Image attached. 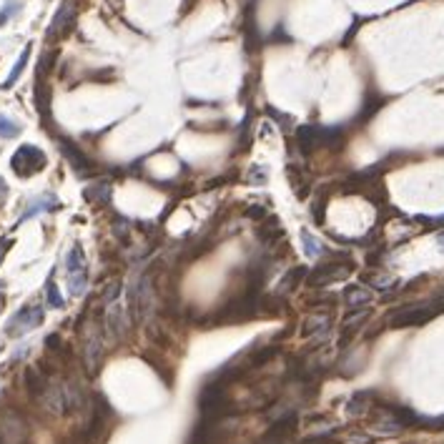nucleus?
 Segmentation results:
<instances>
[{"label":"nucleus","mask_w":444,"mask_h":444,"mask_svg":"<svg viewBox=\"0 0 444 444\" xmlns=\"http://www.w3.org/2000/svg\"><path fill=\"white\" fill-rule=\"evenodd\" d=\"M299 430V414L296 409H286L284 414L271 419L269 430H266V439L271 442H286L289 437H294Z\"/></svg>","instance_id":"1a4fd4ad"},{"label":"nucleus","mask_w":444,"mask_h":444,"mask_svg":"<svg viewBox=\"0 0 444 444\" xmlns=\"http://www.w3.org/2000/svg\"><path fill=\"white\" fill-rule=\"evenodd\" d=\"M60 151H63V156L68 159V163H71V168H73L75 174L80 176V178H88V176H95V163L91 159H88L86 153L80 151L78 146H75L73 141H60Z\"/></svg>","instance_id":"9d476101"},{"label":"nucleus","mask_w":444,"mask_h":444,"mask_svg":"<svg viewBox=\"0 0 444 444\" xmlns=\"http://www.w3.org/2000/svg\"><path fill=\"white\" fill-rule=\"evenodd\" d=\"M417 427H424V430H432V432H444V417H419V424Z\"/></svg>","instance_id":"393cba45"},{"label":"nucleus","mask_w":444,"mask_h":444,"mask_svg":"<svg viewBox=\"0 0 444 444\" xmlns=\"http://www.w3.org/2000/svg\"><path fill=\"white\" fill-rule=\"evenodd\" d=\"M0 439L5 444H28V419L15 407H0Z\"/></svg>","instance_id":"20e7f679"},{"label":"nucleus","mask_w":444,"mask_h":444,"mask_svg":"<svg viewBox=\"0 0 444 444\" xmlns=\"http://www.w3.org/2000/svg\"><path fill=\"white\" fill-rule=\"evenodd\" d=\"M45 301H48V306L51 309H63L66 306V301H63V296H60L58 292V284H56V277H48V281H45Z\"/></svg>","instance_id":"412c9836"},{"label":"nucleus","mask_w":444,"mask_h":444,"mask_svg":"<svg viewBox=\"0 0 444 444\" xmlns=\"http://www.w3.org/2000/svg\"><path fill=\"white\" fill-rule=\"evenodd\" d=\"M5 198H8V183L0 178V204H5Z\"/></svg>","instance_id":"c85d7f7f"},{"label":"nucleus","mask_w":444,"mask_h":444,"mask_svg":"<svg viewBox=\"0 0 444 444\" xmlns=\"http://www.w3.org/2000/svg\"><path fill=\"white\" fill-rule=\"evenodd\" d=\"M256 233H259V239H261L264 244H269V246H274V241L284 239V229L279 226L277 219H271V224L269 221H261V226L256 229Z\"/></svg>","instance_id":"a211bd4d"},{"label":"nucleus","mask_w":444,"mask_h":444,"mask_svg":"<svg viewBox=\"0 0 444 444\" xmlns=\"http://www.w3.org/2000/svg\"><path fill=\"white\" fill-rule=\"evenodd\" d=\"M28 56H30V48H25V51H23V56H21V60H18V63H15V68H13V73L8 75V80L5 83H3V86L5 88H10L15 83V78H18V75L23 73V68H25V60H28Z\"/></svg>","instance_id":"b1692460"},{"label":"nucleus","mask_w":444,"mask_h":444,"mask_svg":"<svg viewBox=\"0 0 444 444\" xmlns=\"http://www.w3.org/2000/svg\"><path fill=\"white\" fill-rule=\"evenodd\" d=\"M88 271V259L83 254V246L73 244L71 251L66 254V274L68 277H75V274H86Z\"/></svg>","instance_id":"2eb2a0df"},{"label":"nucleus","mask_w":444,"mask_h":444,"mask_svg":"<svg viewBox=\"0 0 444 444\" xmlns=\"http://www.w3.org/2000/svg\"><path fill=\"white\" fill-rule=\"evenodd\" d=\"M439 314L437 306L432 304H412V306H401L397 312L389 314V327L392 329H409V327H424L430 324L434 316Z\"/></svg>","instance_id":"39448f33"},{"label":"nucleus","mask_w":444,"mask_h":444,"mask_svg":"<svg viewBox=\"0 0 444 444\" xmlns=\"http://www.w3.org/2000/svg\"><path fill=\"white\" fill-rule=\"evenodd\" d=\"M286 176H289V183L299 198L309 196V176L304 174L301 163H286Z\"/></svg>","instance_id":"4468645a"},{"label":"nucleus","mask_w":444,"mask_h":444,"mask_svg":"<svg viewBox=\"0 0 444 444\" xmlns=\"http://www.w3.org/2000/svg\"><path fill=\"white\" fill-rule=\"evenodd\" d=\"M48 382H51V377L43 374L40 366H25V371H23V386H25V392H28L33 399H38V397L45 392Z\"/></svg>","instance_id":"f8f14e48"},{"label":"nucleus","mask_w":444,"mask_h":444,"mask_svg":"<svg viewBox=\"0 0 444 444\" xmlns=\"http://www.w3.org/2000/svg\"><path fill=\"white\" fill-rule=\"evenodd\" d=\"M351 271H354V261H351L349 256H331L329 261L316 264V266L306 274L304 284L309 286V289H324V286L334 284V281L347 279Z\"/></svg>","instance_id":"f03ea898"},{"label":"nucleus","mask_w":444,"mask_h":444,"mask_svg":"<svg viewBox=\"0 0 444 444\" xmlns=\"http://www.w3.org/2000/svg\"><path fill=\"white\" fill-rule=\"evenodd\" d=\"M306 274H309V269H306V266H292V269L284 274V279L279 281V294H281V296L292 294L299 284H304Z\"/></svg>","instance_id":"dca6fc26"},{"label":"nucleus","mask_w":444,"mask_h":444,"mask_svg":"<svg viewBox=\"0 0 444 444\" xmlns=\"http://www.w3.org/2000/svg\"><path fill=\"white\" fill-rule=\"evenodd\" d=\"M103 316L98 309V319L88 324V331L83 334V366L88 374H98L103 364V354H106V334H103Z\"/></svg>","instance_id":"7ed1b4c3"},{"label":"nucleus","mask_w":444,"mask_h":444,"mask_svg":"<svg viewBox=\"0 0 444 444\" xmlns=\"http://www.w3.org/2000/svg\"><path fill=\"white\" fill-rule=\"evenodd\" d=\"M331 327H334V321H331V314L329 312L312 314V316H306L304 324H301V339L312 342V347L316 349V347L329 342Z\"/></svg>","instance_id":"6e6552de"},{"label":"nucleus","mask_w":444,"mask_h":444,"mask_svg":"<svg viewBox=\"0 0 444 444\" xmlns=\"http://www.w3.org/2000/svg\"><path fill=\"white\" fill-rule=\"evenodd\" d=\"M324 211H327V204H324V198H319L316 204L312 206V213H314V221L319 226H324Z\"/></svg>","instance_id":"bb28decb"},{"label":"nucleus","mask_w":444,"mask_h":444,"mask_svg":"<svg viewBox=\"0 0 444 444\" xmlns=\"http://www.w3.org/2000/svg\"><path fill=\"white\" fill-rule=\"evenodd\" d=\"M10 246H13V241H10V239H3V241H0V264H3L5 254L10 251Z\"/></svg>","instance_id":"cd10ccee"},{"label":"nucleus","mask_w":444,"mask_h":444,"mask_svg":"<svg viewBox=\"0 0 444 444\" xmlns=\"http://www.w3.org/2000/svg\"><path fill=\"white\" fill-rule=\"evenodd\" d=\"M342 299L347 309H369L374 294H371V289H366L362 284H347L342 292Z\"/></svg>","instance_id":"9b49d317"},{"label":"nucleus","mask_w":444,"mask_h":444,"mask_svg":"<svg viewBox=\"0 0 444 444\" xmlns=\"http://www.w3.org/2000/svg\"><path fill=\"white\" fill-rule=\"evenodd\" d=\"M43 316H45V312H43V306H40V304L21 306V309L10 316V321H8L5 336L15 339V336L28 334V331H33V329H38L40 324H43Z\"/></svg>","instance_id":"423d86ee"},{"label":"nucleus","mask_w":444,"mask_h":444,"mask_svg":"<svg viewBox=\"0 0 444 444\" xmlns=\"http://www.w3.org/2000/svg\"><path fill=\"white\" fill-rule=\"evenodd\" d=\"M60 209V201L53 194H45V196L36 198L33 204L25 209V211L21 213V219H18V226L25 224L28 219H33V216H38V213H48V211H58Z\"/></svg>","instance_id":"ddd939ff"},{"label":"nucleus","mask_w":444,"mask_h":444,"mask_svg":"<svg viewBox=\"0 0 444 444\" xmlns=\"http://www.w3.org/2000/svg\"><path fill=\"white\" fill-rule=\"evenodd\" d=\"M266 168L264 166H251L248 168V183H256V186H261L264 181H266Z\"/></svg>","instance_id":"a878e982"},{"label":"nucleus","mask_w":444,"mask_h":444,"mask_svg":"<svg viewBox=\"0 0 444 444\" xmlns=\"http://www.w3.org/2000/svg\"><path fill=\"white\" fill-rule=\"evenodd\" d=\"M437 241H439V248H442V251H444V231L437 236Z\"/></svg>","instance_id":"c756f323"},{"label":"nucleus","mask_w":444,"mask_h":444,"mask_svg":"<svg viewBox=\"0 0 444 444\" xmlns=\"http://www.w3.org/2000/svg\"><path fill=\"white\" fill-rule=\"evenodd\" d=\"M3 304H5V296H3V289H0V312H3Z\"/></svg>","instance_id":"7c9ffc66"},{"label":"nucleus","mask_w":444,"mask_h":444,"mask_svg":"<svg viewBox=\"0 0 444 444\" xmlns=\"http://www.w3.org/2000/svg\"><path fill=\"white\" fill-rule=\"evenodd\" d=\"M36 401L53 417L75 414V412H80L88 404L83 386L75 379L68 377H53L48 382V386H45V392Z\"/></svg>","instance_id":"f257e3e1"},{"label":"nucleus","mask_w":444,"mask_h":444,"mask_svg":"<svg viewBox=\"0 0 444 444\" xmlns=\"http://www.w3.org/2000/svg\"><path fill=\"white\" fill-rule=\"evenodd\" d=\"M10 168H13L15 176L30 178V176L40 174L45 168V153L38 146H30V143L28 146H21L13 153V159H10Z\"/></svg>","instance_id":"0eeeda50"},{"label":"nucleus","mask_w":444,"mask_h":444,"mask_svg":"<svg viewBox=\"0 0 444 444\" xmlns=\"http://www.w3.org/2000/svg\"><path fill=\"white\" fill-rule=\"evenodd\" d=\"M271 201H264V204H248L246 209H244V216L251 221H266V216H269V206Z\"/></svg>","instance_id":"4be33fe9"},{"label":"nucleus","mask_w":444,"mask_h":444,"mask_svg":"<svg viewBox=\"0 0 444 444\" xmlns=\"http://www.w3.org/2000/svg\"><path fill=\"white\" fill-rule=\"evenodd\" d=\"M437 306H439V312H444V296L439 299V304H437Z\"/></svg>","instance_id":"2f4dec72"},{"label":"nucleus","mask_w":444,"mask_h":444,"mask_svg":"<svg viewBox=\"0 0 444 444\" xmlns=\"http://www.w3.org/2000/svg\"><path fill=\"white\" fill-rule=\"evenodd\" d=\"M371 397H374L371 392H357L349 401H347V414H349V417H364L366 412H371V409H374V401H371Z\"/></svg>","instance_id":"f3484780"},{"label":"nucleus","mask_w":444,"mask_h":444,"mask_svg":"<svg viewBox=\"0 0 444 444\" xmlns=\"http://www.w3.org/2000/svg\"><path fill=\"white\" fill-rule=\"evenodd\" d=\"M83 196H86V201H91V204H108L110 201V183L108 181L93 183V186H88V189L83 191Z\"/></svg>","instance_id":"6ab92c4d"},{"label":"nucleus","mask_w":444,"mask_h":444,"mask_svg":"<svg viewBox=\"0 0 444 444\" xmlns=\"http://www.w3.org/2000/svg\"><path fill=\"white\" fill-rule=\"evenodd\" d=\"M301 244H304V254L309 256V259H319L321 254H327V246H324L314 233L306 231V229L301 231Z\"/></svg>","instance_id":"aec40b11"},{"label":"nucleus","mask_w":444,"mask_h":444,"mask_svg":"<svg viewBox=\"0 0 444 444\" xmlns=\"http://www.w3.org/2000/svg\"><path fill=\"white\" fill-rule=\"evenodd\" d=\"M15 136H21V126L8 116H0V139H15Z\"/></svg>","instance_id":"5701e85b"}]
</instances>
